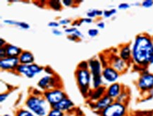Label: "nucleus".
Segmentation results:
<instances>
[{"mask_svg": "<svg viewBox=\"0 0 153 116\" xmlns=\"http://www.w3.org/2000/svg\"><path fill=\"white\" fill-rule=\"evenodd\" d=\"M132 61L141 68H147L153 56V40L148 35H137L131 45Z\"/></svg>", "mask_w": 153, "mask_h": 116, "instance_id": "f257e3e1", "label": "nucleus"}, {"mask_svg": "<svg viewBox=\"0 0 153 116\" xmlns=\"http://www.w3.org/2000/svg\"><path fill=\"white\" fill-rule=\"evenodd\" d=\"M26 106L35 115L38 116L48 115L49 106L45 100L42 98L38 96H30L27 100Z\"/></svg>", "mask_w": 153, "mask_h": 116, "instance_id": "f03ea898", "label": "nucleus"}, {"mask_svg": "<svg viewBox=\"0 0 153 116\" xmlns=\"http://www.w3.org/2000/svg\"><path fill=\"white\" fill-rule=\"evenodd\" d=\"M90 69H91V72L92 75H93V88L94 89H97V88L100 87V86H102V64L100 61L97 59H91L89 63Z\"/></svg>", "mask_w": 153, "mask_h": 116, "instance_id": "7ed1b4c3", "label": "nucleus"}, {"mask_svg": "<svg viewBox=\"0 0 153 116\" xmlns=\"http://www.w3.org/2000/svg\"><path fill=\"white\" fill-rule=\"evenodd\" d=\"M126 113V107L125 104L117 101L101 111L102 116H125Z\"/></svg>", "mask_w": 153, "mask_h": 116, "instance_id": "20e7f679", "label": "nucleus"}, {"mask_svg": "<svg viewBox=\"0 0 153 116\" xmlns=\"http://www.w3.org/2000/svg\"><path fill=\"white\" fill-rule=\"evenodd\" d=\"M137 85L142 92H149L153 89V73L143 72L137 82Z\"/></svg>", "mask_w": 153, "mask_h": 116, "instance_id": "39448f33", "label": "nucleus"}, {"mask_svg": "<svg viewBox=\"0 0 153 116\" xmlns=\"http://www.w3.org/2000/svg\"><path fill=\"white\" fill-rule=\"evenodd\" d=\"M76 77L81 92L85 94L88 92V86L91 81V73L87 69H79L76 72Z\"/></svg>", "mask_w": 153, "mask_h": 116, "instance_id": "423d86ee", "label": "nucleus"}, {"mask_svg": "<svg viewBox=\"0 0 153 116\" xmlns=\"http://www.w3.org/2000/svg\"><path fill=\"white\" fill-rule=\"evenodd\" d=\"M16 70L19 73L23 74L24 75L28 77L29 78H32L36 74L40 73L43 70V68L42 67L39 66L38 65L35 64L29 65L21 64L18 66Z\"/></svg>", "mask_w": 153, "mask_h": 116, "instance_id": "0eeeda50", "label": "nucleus"}, {"mask_svg": "<svg viewBox=\"0 0 153 116\" xmlns=\"http://www.w3.org/2000/svg\"><path fill=\"white\" fill-rule=\"evenodd\" d=\"M45 96L47 101L52 106L66 98L65 93L62 90L57 89L45 92Z\"/></svg>", "mask_w": 153, "mask_h": 116, "instance_id": "6e6552de", "label": "nucleus"}, {"mask_svg": "<svg viewBox=\"0 0 153 116\" xmlns=\"http://www.w3.org/2000/svg\"><path fill=\"white\" fill-rule=\"evenodd\" d=\"M119 74L120 73L111 66L105 67L102 70V72L103 79H105L106 82L111 84L115 83L117 82V80L119 78Z\"/></svg>", "mask_w": 153, "mask_h": 116, "instance_id": "1a4fd4ad", "label": "nucleus"}, {"mask_svg": "<svg viewBox=\"0 0 153 116\" xmlns=\"http://www.w3.org/2000/svg\"><path fill=\"white\" fill-rule=\"evenodd\" d=\"M19 62L18 57H6L0 61V66L4 70H13L17 68Z\"/></svg>", "mask_w": 153, "mask_h": 116, "instance_id": "9d476101", "label": "nucleus"}, {"mask_svg": "<svg viewBox=\"0 0 153 116\" xmlns=\"http://www.w3.org/2000/svg\"><path fill=\"white\" fill-rule=\"evenodd\" d=\"M111 66L114 68L117 71H118L119 73L124 72L128 68V63L123 60L122 58H121L119 56H114L111 58Z\"/></svg>", "mask_w": 153, "mask_h": 116, "instance_id": "9b49d317", "label": "nucleus"}, {"mask_svg": "<svg viewBox=\"0 0 153 116\" xmlns=\"http://www.w3.org/2000/svg\"><path fill=\"white\" fill-rule=\"evenodd\" d=\"M114 101V100L111 99L110 96H109L107 94L104 95L101 99H100L98 101L96 102L95 108L97 110L102 111L103 110H105L106 108H107L109 105H111L113 102Z\"/></svg>", "mask_w": 153, "mask_h": 116, "instance_id": "f8f14e48", "label": "nucleus"}, {"mask_svg": "<svg viewBox=\"0 0 153 116\" xmlns=\"http://www.w3.org/2000/svg\"><path fill=\"white\" fill-rule=\"evenodd\" d=\"M122 90H121V85L119 83L115 82V83L111 84L109 87L107 88L106 94L110 96L111 99L114 100L117 99V97L119 96V94L121 93Z\"/></svg>", "mask_w": 153, "mask_h": 116, "instance_id": "ddd939ff", "label": "nucleus"}, {"mask_svg": "<svg viewBox=\"0 0 153 116\" xmlns=\"http://www.w3.org/2000/svg\"><path fill=\"white\" fill-rule=\"evenodd\" d=\"M38 86L42 89H48L55 85V79L51 76H45L38 82Z\"/></svg>", "mask_w": 153, "mask_h": 116, "instance_id": "4468645a", "label": "nucleus"}, {"mask_svg": "<svg viewBox=\"0 0 153 116\" xmlns=\"http://www.w3.org/2000/svg\"><path fill=\"white\" fill-rule=\"evenodd\" d=\"M119 57L126 62L132 60V50L130 44H124L121 47L119 50Z\"/></svg>", "mask_w": 153, "mask_h": 116, "instance_id": "2eb2a0df", "label": "nucleus"}, {"mask_svg": "<svg viewBox=\"0 0 153 116\" xmlns=\"http://www.w3.org/2000/svg\"><path fill=\"white\" fill-rule=\"evenodd\" d=\"M74 103L73 102L68 98H65L63 100H62L58 103L55 104L53 106V109H56L59 110V111H66V110L70 109L71 108L73 107Z\"/></svg>", "mask_w": 153, "mask_h": 116, "instance_id": "dca6fc26", "label": "nucleus"}, {"mask_svg": "<svg viewBox=\"0 0 153 116\" xmlns=\"http://www.w3.org/2000/svg\"><path fill=\"white\" fill-rule=\"evenodd\" d=\"M7 57H17L22 54V50L15 45L8 44L5 47Z\"/></svg>", "mask_w": 153, "mask_h": 116, "instance_id": "f3484780", "label": "nucleus"}, {"mask_svg": "<svg viewBox=\"0 0 153 116\" xmlns=\"http://www.w3.org/2000/svg\"><path fill=\"white\" fill-rule=\"evenodd\" d=\"M19 61L22 64H32L33 62L34 61V56H33L32 53L28 52V51H25V52H23L22 54L20 55Z\"/></svg>", "mask_w": 153, "mask_h": 116, "instance_id": "a211bd4d", "label": "nucleus"}, {"mask_svg": "<svg viewBox=\"0 0 153 116\" xmlns=\"http://www.w3.org/2000/svg\"><path fill=\"white\" fill-rule=\"evenodd\" d=\"M105 92H107V89L105 86H101L100 87L95 89V91L91 95V98L93 100H99L101 99L104 95H105Z\"/></svg>", "mask_w": 153, "mask_h": 116, "instance_id": "6ab92c4d", "label": "nucleus"}, {"mask_svg": "<svg viewBox=\"0 0 153 116\" xmlns=\"http://www.w3.org/2000/svg\"><path fill=\"white\" fill-rule=\"evenodd\" d=\"M4 22L7 23V24L17 25V26L20 27L21 28L25 29V30H28V29L30 28V25H29L27 23L25 22H19V21H16L13 20H4Z\"/></svg>", "mask_w": 153, "mask_h": 116, "instance_id": "aec40b11", "label": "nucleus"}, {"mask_svg": "<svg viewBox=\"0 0 153 116\" xmlns=\"http://www.w3.org/2000/svg\"><path fill=\"white\" fill-rule=\"evenodd\" d=\"M88 16V18H93L95 16H100L103 15V11L102 10H98V9H91L88 12L86 13Z\"/></svg>", "mask_w": 153, "mask_h": 116, "instance_id": "412c9836", "label": "nucleus"}, {"mask_svg": "<svg viewBox=\"0 0 153 116\" xmlns=\"http://www.w3.org/2000/svg\"><path fill=\"white\" fill-rule=\"evenodd\" d=\"M49 5L51 8H52L54 10H59L62 7V5H61L60 1H58V0H52V1H49Z\"/></svg>", "mask_w": 153, "mask_h": 116, "instance_id": "4be33fe9", "label": "nucleus"}, {"mask_svg": "<svg viewBox=\"0 0 153 116\" xmlns=\"http://www.w3.org/2000/svg\"><path fill=\"white\" fill-rule=\"evenodd\" d=\"M128 94H127L126 92H121V93L119 94V96L117 97V99H116L117 100V101L119 102V103H124L126 101L127 99H128Z\"/></svg>", "mask_w": 153, "mask_h": 116, "instance_id": "5701e85b", "label": "nucleus"}, {"mask_svg": "<svg viewBox=\"0 0 153 116\" xmlns=\"http://www.w3.org/2000/svg\"><path fill=\"white\" fill-rule=\"evenodd\" d=\"M117 9H114V8H112V9H107V10H105L103 11V16H105V18H110L111 16H113L114 15L117 13Z\"/></svg>", "mask_w": 153, "mask_h": 116, "instance_id": "b1692460", "label": "nucleus"}, {"mask_svg": "<svg viewBox=\"0 0 153 116\" xmlns=\"http://www.w3.org/2000/svg\"><path fill=\"white\" fill-rule=\"evenodd\" d=\"M47 116H64V113H62V111H59V110L56 109H53L49 112Z\"/></svg>", "mask_w": 153, "mask_h": 116, "instance_id": "393cba45", "label": "nucleus"}, {"mask_svg": "<svg viewBox=\"0 0 153 116\" xmlns=\"http://www.w3.org/2000/svg\"><path fill=\"white\" fill-rule=\"evenodd\" d=\"M141 6H142L143 7L148 9V8L153 7V1L152 0H146V1H143V2L141 3Z\"/></svg>", "mask_w": 153, "mask_h": 116, "instance_id": "a878e982", "label": "nucleus"}, {"mask_svg": "<svg viewBox=\"0 0 153 116\" xmlns=\"http://www.w3.org/2000/svg\"><path fill=\"white\" fill-rule=\"evenodd\" d=\"M16 116H35L30 111H26V110H22L18 113Z\"/></svg>", "mask_w": 153, "mask_h": 116, "instance_id": "bb28decb", "label": "nucleus"}, {"mask_svg": "<svg viewBox=\"0 0 153 116\" xmlns=\"http://www.w3.org/2000/svg\"><path fill=\"white\" fill-rule=\"evenodd\" d=\"M98 33H99V30H98L97 29H95V28L90 29V30H88V35H89L90 37H96L98 35Z\"/></svg>", "mask_w": 153, "mask_h": 116, "instance_id": "cd10ccee", "label": "nucleus"}, {"mask_svg": "<svg viewBox=\"0 0 153 116\" xmlns=\"http://www.w3.org/2000/svg\"><path fill=\"white\" fill-rule=\"evenodd\" d=\"M131 7V4H129L128 3L126 2H123L119 4L118 6V8L119 9H121V10H125V9H128Z\"/></svg>", "mask_w": 153, "mask_h": 116, "instance_id": "c85d7f7f", "label": "nucleus"}, {"mask_svg": "<svg viewBox=\"0 0 153 116\" xmlns=\"http://www.w3.org/2000/svg\"><path fill=\"white\" fill-rule=\"evenodd\" d=\"M0 56H1V59H2V58H6V56H7V52H6V49L5 47H1V50H0Z\"/></svg>", "mask_w": 153, "mask_h": 116, "instance_id": "c756f323", "label": "nucleus"}, {"mask_svg": "<svg viewBox=\"0 0 153 116\" xmlns=\"http://www.w3.org/2000/svg\"><path fill=\"white\" fill-rule=\"evenodd\" d=\"M92 22H93V19L90 18H85L81 19V20H80L79 24L80 25V24H81V23H91Z\"/></svg>", "mask_w": 153, "mask_h": 116, "instance_id": "7c9ffc66", "label": "nucleus"}, {"mask_svg": "<svg viewBox=\"0 0 153 116\" xmlns=\"http://www.w3.org/2000/svg\"><path fill=\"white\" fill-rule=\"evenodd\" d=\"M88 64L87 62L83 61V62L80 63L79 65H78V67H79L80 69L86 70V69H87V68H88Z\"/></svg>", "mask_w": 153, "mask_h": 116, "instance_id": "2f4dec72", "label": "nucleus"}, {"mask_svg": "<svg viewBox=\"0 0 153 116\" xmlns=\"http://www.w3.org/2000/svg\"><path fill=\"white\" fill-rule=\"evenodd\" d=\"M71 23V20L68 18H64V19H62V20L59 21V25H66V24H68V23Z\"/></svg>", "mask_w": 153, "mask_h": 116, "instance_id": "473e14b6", "label": "nucleus"}, {"mask_svg": "<svg viewBox=\"0 0 153 116\" xmlns=\"http://www.w3.org/2000/svg\"><path fill=\"white\" fill-rule=\"evenodd\" d=\"M78 29L76 28V27H71V28H67V29H65V32L67 33H75L76 30H77Z\"/></svg>", "mask_w": 153, "mask_h": 116, "instance_id": "72a5a7b5", "label": "nucleus"}, {"mask_svg": "<svg viewBox=\"0 0 153 116\" xmlns=\"http://www.w3.org/2000/svg\"><path fill=\"white\" fill-rule=\"evenodd\" d=\"M59 25V23H58L57 22H56V21H52V22H50L48 23V26L50 27H58Z\"/></svg>", "mask_w": 153, "mask_h": 116, "instance_id": "f704fd0d", "label": "nucleus"}, {"mask_svg": "<svg viewBox=\"0 0 153 116\" xmlns=\"http://www.w3.org/2000/svg\"><path fill=\"white\" fill-rule=\"evenodd\" d=\"M52 33L53 34L57 35V36H60V35H62V32H61L60 30H57V29H52Z\"/></svg>", "mask_w": 153, "mask_h": 116, "instance_id": "c9c22d12", "label": "nucleus"}, {"mask_svg": "<svg viewBox=\"0 0 153 116\" xmlns=\"http://www.w3.org/2000/svg\"><path fill=\"white\" fill-rule=\"evenodd\" d=\"M8 95H9V94H1V96H0V100H1V102H3L8 97Z\"/></svg>", "mask_w": 153, "mask_h": 116, "instance_id": "e433bc0d", "label": "nucleus"}, {"mask_svg": "<svg viewBox=\"0 0 153 116\" xmlns=\"http://www.w3.org/2000/svg\"><path fill=\"white\" fill-rule=\"evenodd\" d=\"M62 4L66 6V7H69L71 4H72V1H71V0H64L62 1Z\"/></svg>", "mask_w": 153, "mask_h": 116, "instance_id": "4c0bfd02", "label": "nucleus"}, {"mask_svg": "<svg viewBox=\"0 0 153 116\" xmlns=\"http://www.w3.org/2000/svg\"><path fill=\"white\" fill-rule=\"evenodd\" d=\"M97 26L100 29H104L105 27V23L103 22V21H101V22H99L97 24Z\"/></svg>", "mask_w": 153, "mask_h": 116, "instance_id": "58836bf2", "label": "nucleus"}, {"mask_svg": "<svg viewBox=\"0 0 153 116\" xmlns=\"http://www.w3.org/2000/svg\"><path fill=\"white\" fill-rule=\"evenodd\" d=\"M150 65H153V56L151 57L150 61Z\"/></svg>", "mask_w": 153, "mask_h": 116, "instance_id": "ea45409f", "label": "nucleus"}, {"mask_svg": "<svg viewBox=\"0 0 153 116\" xmlns=\"http://www.w3.org/2000/svg\"><path fill=\"white\" fill-rule=\"evenodd\" d=\"M3 116H11V115H3Z\"/></svg>", "mask_w": 153, "mask_h": 116, "instance_id": "a19ab883", "label": "nucleus"}]
</instances>
